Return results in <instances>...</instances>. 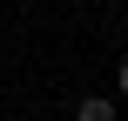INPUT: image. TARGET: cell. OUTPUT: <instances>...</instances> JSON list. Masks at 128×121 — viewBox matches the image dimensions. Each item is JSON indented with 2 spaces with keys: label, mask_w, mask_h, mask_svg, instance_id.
Listing matches in <instances>:
<instances>
[{
  "label": "cell",
  "mask_w": 128,
  "mask_h": 121,
  "mask_svg": "<svg viewBox=\"0 0 128 121\" xmlns=\"http://www.w3.org/2000/svg\"><path fill=\"white\" fill-rule=\"evenodd\" d=\"M74 121H115V101H108V94H81Z\"/></svg>",
  "instance_id": "6da1fadb"
},
{
  "label": "cell",
  "mask_w": 128,
  "mask_h": 121,
  "mask_svg": "<svg viewBox=\"0 0 128 121\" xmlns=\"http://www.w3.org/2000/svg\"><path fill=\"white\" fill-rule=\"evenodd\" d=\"M115 88H122V101H128V61H122V67H115Z\"/></svg>",
  "instance_id": "7a4b0ae2"
}]
</instances>
